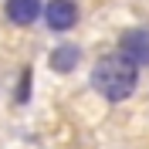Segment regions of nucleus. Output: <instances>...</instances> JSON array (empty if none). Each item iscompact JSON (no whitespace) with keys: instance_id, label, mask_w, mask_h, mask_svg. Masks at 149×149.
I'll list each match as a JSON object with an SVG mask.
<instances>
[{"instance_id":"2","label":"nucleus","mask_w":149,"mask_h":149,"mask_svg":"<svg viewBox=\"0 0 149 149\" xmlns=\"http://www.w3.org/2000/svg\"><path fill=\"white\" fill-rule=\"evenodd\" d=\"M41 14H44L47 31H54V34L71 31L74 24H78V3H74V0H47Z\"/></svg>"},{"instance_id":"6","label":"nucleus","mask_w":149,"mask_h":149,"mask_svg":"<svg viewBox=\"0 0 149 149\" xmlns=\"http://www.w3.org/2000/svg\"><path fill=\"white\" fill-rule=\"evenodd\" d=\"M31 98V68H24V71H20V88H17V102L24 105Z\"/></svg>"},{"instance_id":"4","label":"nucleus","mask_w":149,"mask_h":149,"mask_svg":"<svg viewBox=\"0 0 149 149\" xmlns=\"http://www.w3.org/2000/svg\"><path fill=\"white\" fill-rule=\"evenodd\" d=\"M44 10V0H3V17L17 27H31Z\"/></svg>"},{"instance_id":"1","label":"nucleus","mask_w":149,"mask_h":149,"mask_svg":"<svg viewBox=\"0 0 149 149\" xmlns=\"http://www.w3.org/2000/svg\"><path fill=\"white\" fill-rule=\"evenodd\" d=\"M139 85V68L129 58L115 51V54H102L92 68V88L102 95L105 102H125Z\"/></svg>"},{"instance_id":"3","label":"nucleus","mask_w":149,"mask_h":149,"mask_svg":"<svg viewBox=\"0 0 149 149\" xmlns=\"http://www.w3.org/2000/svg\"><path fill=\"white\" fill-rule=\"evenodd\" d=\"M119 51L136 68H149V27H129L119 41Z\"/></svg>"},{"instance_id":"5","label":"nucleus","mask_w":149,"mask_h":149,"mask_svg":"<svg viewBox=\"0 0 149 149\" xmlns=\"http://www.w3.org/2000/svg\"><path fill=\"white\" fill-rule=\"evenodd\" d=\"M78 65H81V47L78 44H58L51 51V68L58 74H71Z\"/></svg>"}]
</instances>
